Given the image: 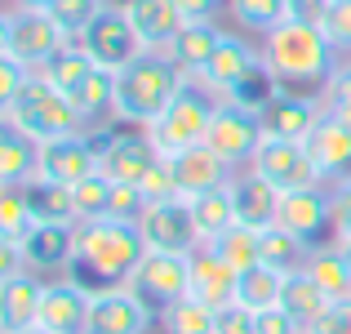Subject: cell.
<instances>
[{"instance_id": "1", "label": "cell", "mask_w": 351, "mask_h": 334, "mask_svg": "<svg viewBox=\"0 0 351 334\" xmlns=\"http://www.w3.org/2000/svg\"><path fill=\"white\" fill-rule=\"evenodd\" d=\"M258 49H263V63L276 76V85H285V89H298V85L325 89L329 80H334V71L343 67V63H338L343 54L329 45V36L320 32V27L293 23V18H285L280 27H271Z\"/></svg>"}, {"instance_id": "2", "label": "cell", "mask_w": 351, "mask_h": 334, "mask_svg": "<svg viewBox=\"0 0 351 334\" xmlns=\"http://www.w3.org/2000/svg\"><path fill=\"white\" fill-rule=\"evenodd\" d=\"M182 85H187V76L173 67L169 54L147 49L143 58L116 71V120L134 129H152L160 120V111L178 98Z\"/></svg>"}, {"instance_id": "3", "label": "cell", "mask_w": 351, "mask_h": 334, "mask_svg": "<svg viewBox=\"0 0 351 334\" xmlns=\"http://www.w3.org/2000/svg\"><path fill=\"white\" fill-rule=\"evenodd\" d=\"M143 258H147V236L138 223H120V219L80 223L76 267H85L103 285H125Z\"/></svg>"}, {"instance_id": "4", "label": "cell", "mask_w": 351, "mask_h": 334, "mask_svg": "<svg viewBox=\"0 0 351 334\" xmlns=\"http://www.w3.org/2000/svg\"><path fill=\"white\" fill-rule=\"evenodd\" d=\"M0 120L14 125V129H23L27 138H36V143H53V138H67V134H89L76 103H71L67 94H58L45 76L27 80L23 94H18L14 103L0 107Z\"/></svg>"}, {"instance_id": "5", "label": "cell", "mask_w": 351, "mask_h": 334, "mask_svg": "<svg viewBox=\"0 0 351 334\" xmlns=\"http://www.w3.org/2000/svg\"><path fill=\"white\" fill-rule=\"evenodd\" d=\"M218 103H223V98L209 94L200 80H187V85L178 89V98L160 111V120L147 129L152 143H156V152L160 156H178V152H191V147H205L209 120H214Z\"/></svg>"}, {"instance_id": "6", "label": "cell", "mask_w": 351, "mask_h": 334, "mask_svg": "<svg viewBox=\"0 0 351 334\" xmlns=\"http://www.w3.org/2000/svg\"><path fill=\"white\" fill-rule=\"evenodd\" d=\"M62 45H71V41L62 36V27L53 23L45 9L5 5V14H0V54L18 58L27 71H40Z\"/></svg>"}, {"instance_id": "7", "label": "cell", "mask_w": 351, "mask_h": 334, "mask_svg": "<svg viewBox=\"0 0 351 334\" xmlns=\"http://www.w3.org/2000/svg\"><path fill=\"white\" fill-rule=\"evenodd\" d=\"M76 45L94 58V67H107V71H120V67H129L134 58L147 54L143 36L134 32V23L125 18V9H120L116 0H107V5L98 9V18L80 32Z\"/></svg>"}, {"instance_id": "8", "label": "cell", "mask_w": 351, "mask_h": 334, "mask_svg": "<svg viewBox=\"0 0 351 334\" xmlns=\"http://www.w3.org/2000/svg\"><path fill=\"white\" fill-rule=\"evenodd\" d=\"M125 285L147 303V308H156V317H160L165 308H173L178 299L191 294V254H160V249H147V258L134 267V276H129Z\"/></svg>"}, {"instance_id": "9", "label": "cell", "mask_w": 351, "mask_h": 334, "mask_svg": "<svg viewBox=\"0 0 351 334\" xmlns=\"http://www.w3.org/2000/svg\"><path fill=\"white\" fill-rule=\"evenodd\" d=\"M263 138L267 134H263L258 111H249V107H240V103H218L214 120H209L205 147H214L232 170H245V165L254 161V152L263 147Z\"/></svg>"}, {"instance_id": "10", "label": "cell", "mask_w": 351, "mask_h": 334, "mask_svg": "<svg viewBox=\"0 0 351 334\" xmlns=\"http://www.w3.org/2000/svg\"><path fill=\"white\" fill-rule=\"evenodd\" d=\"M156 165H160V152H156L147 129H129V134H112V138L98 134V174L103 179L143 188Z\"/></svg>"}, {"instance_id": "11", "label": "cell", "mask_w": 351, "mask_h": 334, "mask_svg": "<svg viewBox=\"0 0 351 334\" xmlns=\"http://www.w3.org/2000/svg\"><path fill=\"white\" fill-rule=\"evenodd\" d=\"M156 321V308H147L129 285H98L89 299L85 334H147Z\"/></svg>"}, {"instance_id": "12", "label": "cell", "mask_w": 351, "mask_h": 334, "mask_svg": "<svg viewBox=\"0 0 351 334\" xmlns=\"http://www.w3.org/2000/svg\"><path fill=\"white\" fill-rule=\"evenodd\" d=\"M249 170H258L276 192H298V188H316L320 183V170L311 161L307 143H289V138H263Z\"/></svg>"}, {"instance_id": "13", "label": "cell", "mask_w": 351, "mask_h": 334, "mask_svg": "<svg viewBox=\"0 0 351 334\" xmlns=\"http://www.w3.org/2000/svg\"><path fill=\"white\" fill-rule=\"evenodd\" d=\"M138 227L147 236V249H160V254H196L200 249L196 219H191V205L182 197L152 201Z\"/></svg>"}, {"instance_id": "14", "label": "cell", "mask_w": 351, "mask_h": 334, "mask_svg": "<svg viewBox=\"0 0 351 334\" xmlns=\"http://www.w3.org/2000/svg\"><path fill=\"white\" fill-rule=\"evenodd\" d=\"M276 227H285L289 236L307 241V245H320V236H325V232L334 236V197H329V183L285 192Z\"/></svg>"}, {"instance_id": "15", "label": "cell", "mask_w": 351, "mask_h": 334, "mask_svg": "<svg viewBox=\"0 0 351 334\" xmlns=\"http://www.w3.org/2000/svg\"><path fill=\"white\" fill-rule=\"evenodd\" d=\"M263 67H267V63H263V49H254L245 36L227 32L223 45H218V54H214V63H209L205 76H200V85H205L209 94H218V98H232L236 89L249 85V80H254Z\"/></svg>"}, {"instance_id": "16", "label": "cell", "mask_w": 351, "mask_h": 334, "mask_svg": "<svg viewBox=\"0 0 351 334\" xmlns=\"http://www.w3.org/2000/svg\"><path fill=\"white\" fill-rule=\"evenodd\" d=\"M89 299H94V290H85L76 276L45 281V299H40V312H36V326L49 330V334H85Z\"/></svg>"}, {"instance_id": "17", "label": "cell", "mask_w": 351, "mask_h": 334, "mask_svg": "<svg viewBox=\"0 0 351 334\" xmlns=\"http://www.w3.org/2000/svg\"><path fill=\"white\" fill-rule=\"evenodd\" d=\"M320 116H325V103L302 98V94H293V89H285V85L271 94V103L258 111L263 134L267 138H289V143H307L311 129L320 125Z\"/></svg>"}, {"instance_id": "18", "label": "cell", "mask_w": 351, "mask_h": 334, "mask_svg": "<svg viewBox=\"0 0 351 334\" xmlns=\"http://www.w3.org/2000/svg\"><path fill=\"white\" fill-rule=\"evenodd\" d=\"M80 249V223H36L23 236V258L27 272H62L76 263Z\"/></svg>"}, {"instance_id": "19", "label": "cell", "mask_w": 351, "mask_h": 334, "mask_svg": "<svg viewBox=\"0 0 351 334\" xmlns=\"http://www.w3.org/2000/svg\"><path fill=\"white\" fill-rule=\"evenodd\" d=\"M40 174L53 183H67V188L98 174V134H67L40 143Z\"/></svg>"}, {"instance_id": "20", "label": "cell", "mask_w": 351, "mask_h": 334, "mask_svg": "<svg viewBox=\"0 0 351 334\" xmlns=\"http://www.w3.org/2000/svg\"><path fill=\"white\" fill-rule=\"evenodd\" d=\"M227 192H232V205H236V223H245V227H254V232L276 227L285 192H276L258 170H249V165H245V170H236L232 183H227Z\"/></svg>"}, {"instance_id": "21", "label": "cell", "mask_w": 351, "mask_h": 334, "mask_svg": "<svg viewBox=\"0 0 351 334\" xmlns=\"http://www.w3.org/2000/svg\"><path fill=\"white\" fill-rule=\"evenodd\" d=\"M173 165V183H178V197L191 201L200 192H218L232 183V165L214 152V147H191V152H178V156H165Z\"/></svg>"}, {"instance_id": "22", "label": "cell", "mask_w": 351, "mask_h": 334, "mask_svg": "<svg viewBox=\"0 0 351 334\" xmlns=\"http://www.w3.org/2000/svg\"><path fill=\"white\" fill-rule=\"evenodd\" d=\"M120 9H125V18L134 23V32L143 36L147 49H169L173 41H178V32L187 27V18H182L178 0H120Z\"/></svg>"}, {"instance_id": "23", "label": "cell", "mask_w": 351, "mask_h": 334, "mask_svg": "<svg viewBox=\"0 0 351 334\" xmlns=\"http://www.w3.org/2000/svg\"><path fill=\"white\" fill-rule=\"evenodd\" d=\"M307 152H311V161H316V170H320V183L347 179L351 174V125L338 120L334 111H325L320 125L311 129V138H307Z\"/></svg>"}, {"instance_id": "24", "label": "cell", "mask_w": 351, "mask_h": 334, "mask_svg": "<svg viewBox=\"0 0 351 334\" xmlns=\"http://www.w3.org/2000/svg\"><path fill=\"white\" fill-rule=\"evenodd\" d=\"M236 281H240V272L214 245H200L196 254H191V294H196L200 303H209V308L236 303Z\"/></svg>"}, {"instance_id": "25", "label": "cell", "mask_w": 351, "mask_h": 334, "mask_svg": "<svg viewBox=\"0 0 351 334\" xmlns=\"http://www.w3.org/2000/svg\"><path fill=\"white\" fill-rule=\"evenodd\" d=\"M45 299V276L40 272H18L0 281V334H18L36 326V312Z\"/></svg>"}, {"instance_id": "26", "label": "cell", "mask_w": 351, "mask_h": 334, "mask_svg": "<svg viewBox=\"0 0 351 334\" xmlns=\"http://www.w3.org/2000/svg\"><path fill=\"white\" fill-rule=\"evenodd\" d=\"M223 36H227V32H223L218 23H187V27L178 32V41H173L165 54L173 58V67H178L187 80H200V76H205V67L214 63Z\"/></svg>"}, {"instance_id": "27", "label": "cell", "mask_w": 351, "mask_h": 334, "mask_svg": "<svg viewBox=\"0 0 351 334\" xmlns=\"http://www.w3.org/2000/svg\"><path fill=\"white\" fill-rule=\"evenodd\" d=\"M40 174V143L23 129H0V188H27Z\"/></svg>"}, {"instance_id": "28", "label": "cell", "mask_w": 351, "mask_h": 334, "mask_svg": "<svg viewBox=\"0 0 351 334\" xmlns=\"http://www.w3.org/2000/svg\"><path fill=\"white\" fill-rule=\"evenodd\" d=\"M280 308L289 312L293 321H298L302 330H311L320 317H325L334 303H329V294L320 290L316 281L307 276V267H298V272H285V290H280Z\"/></svg>"}, {"instance_id": "29", "label": "cell", "mask_w": 351, "mask_h": 334, "mask_svg": "<svg viewBox=\"0 0 351 334\" xmlns=\"http://www.w3.org/2000/svg\"><path fill=\"white\" fill-rule=\"evenodd\" d=\"M71 103H76V111L85 116L89 134H103V120H116V71L94 67V76L71 94Z\"/></svg>"}, {"instance_id": "30", "label": "cell", "mask_w": 351, "mask_h": 334, "mask_svg": "<svg viewBox=\"0 0 351 334\" xmlns=\"http://www.w3.org/2000/svg\"><path fill=\"white\" fill-rule=\"evenodd\" d=\"M307 276L329 294V303H347L351 299V267H347L343 245H311Z\"/></svg>"}, {"instance_id": "31", "label": "cell", "mask_w": 351, "mask_h": 334, "mask_svg": "<svg viewBox=\"0 0 351 334\" xmlns=\"http://www.w3.org/2000/svg\"><path fill=\"white\" fill-rule=\"evenodd\" d=\"M23 192H27V201H32L36 223H76V188L36 174Z\"/></svg>"}, {"instance_id": "32", "label": "cell", "mask_w": 351, "mask_h": 334, "mask_svg": "<svg viewBox=\"0 0 351 334\" xmlns=\"http://www.w3.org/2000/svg\"><path fill=\"white\" fill-rule=\"evenodd\" d=\"M191 205V219H196V232H200V245H214L223 232L236 227V205H232V192L218 188V192H200V197L187 201Z\"/></svg>"}, {"instance_id": "33", "label": "cell", "mask_w": 351, "mask_h": 334, "mask_svg": "<svg viewBox=\"0 0 351 334\" xmlns=\"http://www.w3.org/2000/svg\"><path fill=\"white\" fill-rule=\"evenodd\" d=\"M36 76H45L53 89H58V94H67V98H71V94H76V89L89 80V76H94V58H89V54L80 49L76 41H71V45H62V49L53 54V58L45 63V67L36 71Z\"/></svg>"}, {"instance_id": "34", "label": "cell", "mask_w": 351, "mask_h": 334, "mask_svg": "<svg viewBox=\"0 0 351 334\" xmlns=\"http://www.w3.org/2000/svg\"><path fill=\"white\" fill-rule=\"evenodd\" d=\"M280 290H285V272L258 263V267H249V272H240L236 303H245L249 312H267V308H276V303H280Z\"/></svg>"}, {"instance_id": "35", "label": "cell", "mask_w": 351, "mask_h": 334, "mask_svg": "<svg viewBox=\"0 0 351 334\" xmlns=\"http://www.w3.org/2000/svg\"><path fill=\"white\" fill-rule=\"evenodd\" d=\"M311 258V245L298 236H289L285 227H267L263 232V263L276 267V272H298V267H307Z\"/></svg>"}, {"instance_id": "36", "label": "cell", "mask_w": 351, "mask_h": 334, "mask_svg": "<svg viewBox=\"0 0 351 334\" xmlns=\"http://www.w3.org/2000/svg\"><path fill=\"white\" fill-rule=\"evenodd\" d=\"M214 312L218 308H209L196 294H187V299H178L173 308L160 312V330L165 334H214Z\"/></svg>"}, {"instance_id": "37", "label": "cell", "mask_w": 351, "mask_h": 334, "mask_svg": "<svg viewBox=\"0 0 351 334\" xmlns=\"http://www.w3.org/2000/svg\"><path fill=\"white\" fill-rule=\"evenodd\" d=\"M227 14L236 18V27L267 36L271 27H280L289 18V0H227Z\"/></svg>"}, {"instance_id": "38", "label": "cell", "mask_w": 351, "mask_h": 334, "mask_svg": "<svg viewBox=\"0 0 351 334\" xmlns=\"http://www.w3.org/2000/svg\"><path fill=\"white\" fill-rule=\"evenodd\" d=\"M214 249L236 267V272H249V267L263 263V232H254V227H245V223H236L232 232H223V236L214 241Z\"/></svg>"}, {"instance_id": "39", "label": "cell", "mask_w": 351, "mask_h": 334, "mask_svg": "<svg viewBox=\"0 0 351 334\" xmlns=\"http://www.w3.org/2000/svg\"><path fill=\"white\" fill-rule=\"evenodd\" d=\"M32 227H36V214H32L27 192L23 188H0V236L5 241H23Z\"/></svg>"}, {"instance_id": "40", "label": "cell", "mask_w": 351, "mask_h": 334, "mask_svg": "<svg viewBox=\"0 0 351 334\" xmlns=\"http://www.w3.org/2000/svg\"><path fill=\"white\" fill-rule=\"evenodd\" d=\"M112 179L103 174H89L85 183H76V223H94V219H107L112 214Z\"/></svg>"}, {"instance_id": "41", "label": "cell", "mask_w": 351, "mask_h": 334, "mask_svg": "<svg viewBox=\"0 0 351 334\" xmlns=\"http://www.w3.org/2000/svg\"><path fill=\"white\" fill-rule=\"evenodd\" d=\"M103 5H107V0H58V5L45 9V14L62 27V36H67V41H80V32H85V27L98 18V9H103Z\"/></svg>"}, {"instance_id": "42", "label": "cell", "mask_w": 351, "mask_h": 334, "mask_svg": "<svg viewBox=\"0 0 351 334\" xmlns=\"http://www.w3.org/2000/svg\"><path fill=\"white\" fill-rule=\"evenodd\" d=\"M147 205H152V197H147L143 188H134V183H116V188H112V214H107V219H120V223H143Z\"/></svg>"}, {"instance_id": "43", "label": "cell", "mask_w": 351, "mask_h": 334, "mask_svg": "<svg viewBox=\"0 0 351 334\" xmlns=\"http://www.w3.org/2000/svg\"><path fill=\"white\" fill-rule=\"evenodd\" d=\"M320 32L329 36V45L338 54H351V0H329V14Z\"/></svg>"}, {"instance_id": "44", "label": "cell", "mask_w": 351, "mask_h": 334, "mask_svg": "<svg viewBox=\"0 0 351 334\" xmlns=\"http://www.w3.org/2000/svg\"><path fill=\"white\" fill-rule=\"evenodd\" d=\"M329 197H334V245H347L351 241V174L329 183Z\"/></svg>"}, {"instance_id": "45", "label": "cell", "mask_w": 351, "mask_h": 334, "mask_svg": "<svg viewBox=\"0 0 351 334\" xmlns=\"http://www.w3.org/2000/svg\"><path fill=\"white\" fill-rule=\"evenodd\" d=\"M325 111H334L338 120L351 125V63H343L334 71V80L325 85Z\"/></svg>"}, {"instance_id": "46", "label": "cell", "mask_w": 351, "mask_h": 334, "mask_svg": "<svg viewBox=\"0 0 351 334\" xmlns=\"http://www.w3.org/2000/svg\"><path fill=\"white\" fill-rule=\"evenodd\" d=\"M214 334H258V312H249L245 303H227L214 312Z\"/></svg>"}, {"instance_id": "47", "label": "cell", "mask_w": 351, "mask_h": 334, "mask_svg": "<svg viewBox=\"0 0 351 334\" xmlns=\"http://www.w3.org/2000/svg\"><path fill=\"white\" fill-rule=\"evenodd\" d=\"M32 76H36V71H27L18 58L0 54V107H5V103H14V98L23 94V85H27Z\"/></svg>"}, {"instance_id": "48", "label": "cell", "mask_w": 351, "mask_h": 334, "mask_svg": "<svg viewBox=\"0 0 351 334\" xmlns=\"http://www.w3.org/2000/svg\"><path fill=\"white\" fill-rule=\"evenodd\" d=\"M258 334H307L298 326V321L289 317V312L276 303V308H267V312H258Z\"/></svg>"}, {"instance_id": "49", "label": "cell", "mask_w": 351, "mask_h": 334, "mask_svg": "<svg viewBox=\"0 0 351 334\" xmlns=\"http://www.w3.org/2000/svg\"><path fill=\"white\" fill-rule=\"evenodd\" d=\"M307 334H351V299L347 303H334V308H329Z\"/></svg>"}, {"instance_id": "50", "label": "cell", "mask_w": 351, "mask_h": 334, "mask_svg": "<svg viewBox=\"0 0 351 334\" xmlns=\"http://www.w3.org/2000/svg\"><path fill=\"white\" fill-rule=\"evenodd\" d=\"M187 23H218V14L227 9V0H178Z\"/></svg>"}, {"instance_id": "51", "label": "cell", "mask_w": 351, "mask_h": 334, "mask_svg": "<svg viewBox=\"0 0 351 334\" xmlns=\"http://www.w3.org/2000/svg\"><path fill=\"white\" fill-rule=\"evenodd\" d=\"M325 14H329V0H289V18L293 23L325 27Z\"/></svg>"}, {"instance_id": "52", "label": "cell", "mask_w": 351, "mask_h": 334, "mask_svg": "<svg viewBox=\"0 0 351 334\" xmlns=\"http://www.w3.org/2000/svg\"><path fill=\"white\" fill-rule=\"evenodd\" d=\"M9 5H18V9H53L58 0H9Z\"/></svg>"}, {"instance_id": "53", "label": "cell", "mask_w": 351, "mask_h": 334, "mask_svg": "<svg viewBox=\"0 0 351 334\" xmlns=\"http://www.w3.org/2000/svg\"><path fill=\"white\" fill-rule=\"evenodd\" d=\"M18 334H49V330H40V326H32V330H18Z\"/></svg>"}, {"instance_id": "54", "label": "cell", "mask_w": 351, "mask_h": 334, "mask_svg": "<svg viewBox=\"0 0 351 334\" xmlns=\"http://www.w3.org/2000/svg\"><path fill=\"white\" fill-rule=\"evenodd\" d=\"M343 254H347V267H351V241H347V245H343Z\"/></svg>"}]
</instances>
